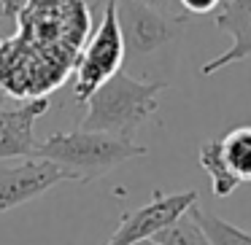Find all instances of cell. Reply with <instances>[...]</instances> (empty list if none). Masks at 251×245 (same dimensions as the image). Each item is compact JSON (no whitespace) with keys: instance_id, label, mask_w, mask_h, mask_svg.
I'll use <instances>...</instances> for the list:
<instances>
[{"instance_id":"7a4b0ae2","label":"cell","mask_w":251,"mask_h":245,"mask_svg":"<svg viewBox=\"0 0 251 245\" xmlns=\"http://www.w3.org/2000/svg\"><path fill=\"white\" fill-rule=\"evenodd\" d=\"M146 148L132 143L130 137H116L108 132L95 130H73V132H54L44 143H35L33 156L49 159L60 164L68 173V180L92 183V180L108 175L119 164L143 156Z\"/></svg>"},{"instance_id":"9c48e42d","label":"cell","mask_w":251,"mask_h":245,"mask_svg":"<svg viewBox=\"0 0 251 245\" xmlns=\"http://www.w3.org/2000/svg\"><path fill=\"white\" fill-rule=\"evenodd\" d=\"M216 27L232 38V46L216 60L205 62L200 67V76H213L222 67H229L251 57V0H229L216 14Z\"/></svg>"},{"instance_id":"ba28073f","label":"cell","mask_w":251,"mask_h":245,"mask_svg":"<svg viewBox=\"0 0 251 245\" xmlns=\"http://www.w3.org/2000/svg\"><path fill=\"white\" fill-rule=\"evenodd\" d=\"M49 111V97H33L19 108L0 105V162L35 154L33 127Z\"/></svg>"},{"instance_id":"7c38bea8","label":"cell","mask_w":251,"mask_h":245,"mask_svg":"<svg viewBox=\"0 0 251 245\" xmlns=\"http://www.w3.org/2000/svg\"><path fill=\"white\" fill-rule=\"evenodd\" d=\"M229 170L240 183H251V127H235L222 137Z\"/></svg>"},{"instance_id":"30bf717a","label":"cell","mask_w":251,"mask_h":245,"mask_svg":"<svg viewBox=\"0 0 251 245\" xmlns=\"http://www.w3.org/2000/svg\"><path fill=\"white\" fill-rule=\"evenodd\" d=\"M197 159H200V167L211 178V189H213L216 200L229 197L240 186V180L235 178V173L227 164V156H224V148H222V137H211V140L202 143L200 151H197Z\"/></svg>"},{"instance_id":"2e32d148","label":"cell","mask_w":251,"mask_h":245,"mask_svg":"<svg viewBox=\"0 0 251 245\" xmlns=\"http://www.w3.org/2000/svg\"><path fill=\"white\" fill-rule=\"evenodd\" d=\"M143 3H149V6H154V8H159V11L170 14V17H186V14L181 11L178 0H143Z\"/></svg>"},{"instance_id":"ac0fdd59","label":"cell","mask_w":251,"mask_h":245,"mask_svg":"<svg viewBox=\"0 0 251 245\" xmlns=\"http://www.w3.org/2000/svg\"><path fill=\"white\" fill-rule=\"evenodd\" d=\"M0 41H3V35H0Z\"/></svg>"},{"instance_id":"8fae6325","label":"cell","mask_w":251,"mask_h":245,"mask_svg":"<svg viewBox=\"0 0 251 245\" xmlns=\"http://www.w3.org/2000/svg\"><path fill=\"white\" fill-rule=\"evenodd\" d=\"M189 216L200 223V229L205 232V237L211 240V245H251V234L249 232H243L240 226L219 218L216 213L202 210L197 202L189 207Z\"/></svg>"},{"instance_id":"e0dca14e","label":"cell","mask_w":251,"mask_h":245,"mask_svg":"<svg viewBox=\"0 0 251 245\" xmlns=\"http://www.w3.org/2000/svg\"><path fill=\"white\" fill-rule=\"evenodd\" d=\"M132 245H159V243H157V240L149 237V240H138V243H132Z\"/></svg>"},{"instance_id":"5b68a950","label":"cell","mask_w":251,"mask_h":245,"mask_svg":"<svg viewBox=\"0 0 251 245\" xmlns=\"http://www.w3.org/2000/svg\"><path fill=\"white\" fill-rule=\"evenodd\" d=\"M125 65V41L119 30V17H116V0H105L103 19L95 27L92 38H87L81 54L76 62V84H73V97L78 103H87V97L108 81L116 70Z\"/></svg>"},{"instance_id":"52a82bcc","label":"cell","mask_w":251,"mask_h":245,"mask_svg":"<svg viewBox=\"0 0 251 245\" xmlns=\"http://www.w3.org/2000/svg\"><path fill=\"white\" fill-rule=\"evenodd\" d=\"M68 180V173L49 159H25L11 167H0V213H8L35 197L46 194L57 183Z\"/></svg>"},{"instance_id":"4fadbf2b","label":"cell","mask_w":251,"mask_h":245,"mask_svg":"<svg viewBox=\"0 0 251 245\" xmlns=\"http://www.w3.org/2000/svg\"><path fill=\"white\" fill-rule=\"evenodd\" d=\"M151 240H157L159 245H211V240L205 237L200 223L189 216V210L184 216H178L173 223H168L165 229H159Z\"/></svg>"},{"instance_id":"6da1fadb","label":"cell","mask_w":251,"mask_h":245,"mask_svg":"<svg viewBox=\"0 0 251 245\" xmlns=\"http://www.w3.org/2000/svg\"><path fill=\"white\" fill-rule=\"evenodd\" d=\"M17 27L0 41V89L17 100L49 97L76 70L92 8L84 0H27Z\"/></svg>"},{"instance_id":"5bb4252c","label":"cell","mask_w":251,"mask_h":245,"mask_svg":"<svg viewBox=\"0 0 251 245\" xmlns=\"http://www.w3.org/2000/svg\"><path fill=\"white\" fill-rule=\"evenodd\" d=\"M222 0H178V6H181V11L186 14V17H192V14H211L213 8L219 6Z\"/></svg>"},{"instance_id":"3957f363","label":"cell","mask_w":251,"mask_h":245,"mask_svg":"<svg viewBox=\"0 0 251 245\" xmlns=\"http://www.w3.org/2000/svg\"><path fill=\"white\" fill-rule=\"evenodd\" d=\"M165 89L168 81H143L125 70H116L87 97L81 130L108 132L132 140L138 127L159 108V94Z\"/></svg>"},{"instance_id":"8992f818","label":"cell","mask_w":251,"mask_h":245,"mask_svg":"<svg viewBox=\"0 0 251 245\" xmlns=\"http://www.w3.org/2000/svg\"><path fill=\"white\" fill-rule=\"evenodd\" d=\"M197 202V191H176V194H162L154 191V197L143 207L122 216V223L116 226V232L108 237L105 245H132L138 240H149L165 229L168 223H173L178 216H184L192 205Z\"/></svg>"},{"instance_id":"9a60e30c","label":"cell","mask_w":251,"mask_h":245,"mask_svg":"<svg viewBox=\"0 0 251 245\" xmlns=\"http://www.w3.org/2000/svg\"><path fill=\"white\" fill-rule=\"evenodd\" d=\"M27 0H0V19H6V22H17L19 11Z\"/></svg>"},{"instance_id":"277c9868","label":"cell","mask_w":251,"mask_h":245,"mask_svg":"<svg viewBox=\"0 0 251 245\" xmlns=\"http://www.w3.org/2000/svg\"><path fill=\"white\" fill-rule=\"evenodd\" d=\"M116 17L125 41V62H149L176 49L189 17H170L143 0H116Z\"/></svg>"}]
</instances>
